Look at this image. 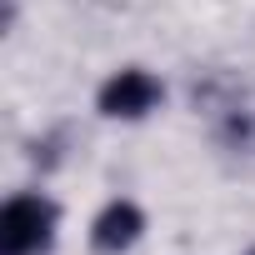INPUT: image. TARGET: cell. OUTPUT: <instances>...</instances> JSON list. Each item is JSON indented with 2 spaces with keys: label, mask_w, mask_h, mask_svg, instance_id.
I'll use <instances>...</instances> for the list:
<instances>
[{
  "label": "cell",
  "mask_w": 255,
  "mask_h": 255,
  "mask_svg": "<svg viewBox=\"0 0 255 255\" xmlns=\"http://www.w3.org/2000/svg\"><path fill=\"white\" fill-rule=\"evenodd\" d=\"M250 255H255V250H250Z\"/></svg>",
  "instance_id": "4"
},
{
  "label": "cell",
  "mask_w": 255,
  "mask_h": 255,
  "mask_svg": "<svg viewBox=\"0 0 255 255\" xmlns=\"http://www.w3.org/2000/svg\"><path fill=\"white\" fill-rule=\"evenodd\" d=\"M155 100H160V80L145 70H120L100 90V110L115 120H140L145 110H155Z\"/></svg>",
  "instance_id": "2"
},
{
  "label": "cell",
  "mask_w": 255,
  "mask_h": 255,
  "mask_svg": "<svg viewBox=\"0 0 255 255\" xmlns=\"http://www.w3.org/2000/svg\"><path fill=\"white\" fill-rule=\"evenodd\" d=\"M55 200L45 195H15L0 210V255H45L55 245Z\"/></svg>",
  "instance_id": "1"
},
{
  "label": "cell",
  "mask_w": 255,
  "mask_h": 255,
  "mask_svg": "<svg viewBox=\"0 0 255 255\" xmlns=\"http://www.w3.org/2000/svg\"><path fill=\"white\" fill-rule=\"evenodd\" d=\"M140 230H145L140 205H130V200H110V205L100 210V220H95L90 240H95V250H100V255H120L125 245H135V235H140Z\"/></svg>",
  "instance_id": "3"
}]
</instances>
